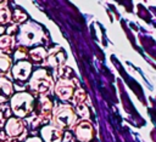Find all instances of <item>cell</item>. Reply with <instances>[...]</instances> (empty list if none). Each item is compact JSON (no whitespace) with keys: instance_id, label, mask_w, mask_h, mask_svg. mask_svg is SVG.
<instances>
[{"instance_id":"cell-1","label":"cell","mask_w":156,"mask_h":142,"mask_svg":"<svg viewBox=\"0 0 156 142\" xmlns=\"http://www.w3.org/2000/svg\"><path fill=\"white\" fill-rule=\"evenodd\" d=\"M76 121V114L69 106H61L54 112L52 124L57 129L69 127Z\"/></svg>"},{"instance_id":"cell-2","label":"cell","mask_w":156,"mask_h":142,"mask_svg":"<svg viewBox=\"0 0 156 142\" xmlns=\"http://www.w3.org/2000/svg\"><path fill=\"white\" fill-rule=\"evenodd\" d=\"M12 109L15 112L16 115L18 117H26L33 107V97L29 93L22 92V93H17L13 96L12 102H11Z\"/></svg>"},{"instance_id":"cell-3","label":"cell","mask_w":156,"mask_h":142,"mask_svg":"<svg viewBox=\"0 0 156 142\" xmlns=\"http://www.w3.org/2000/svg\"><path fill=\"white\" fill-rule=\"evenodd\" d=\"M41 38H43L41 29L33 23H27L21 28L20 40L24 45H32V44L39 42Z\"/></svg>"},{"instance_id":"cell-4","label":"cell","mask_w":156,"mask_h":142,"mask_svg":"<svg viewBox=\"0 0 156 142\" xmlns=\"http://www.w3.org/2000/svg\"><path fill=\"white\" fill-rule=\"evenodd\" d=\"M30 86L33 90L40 93H48L52 87V80L44 70H37L30 80Z\"/></svg>"},{"instance_id":"cell-5","label":"cell","mask_w":156,"mask_h":142,"mask_svg":"<svg viewBox=\"0 0 156 142\" xmlns=\"http://www.w3.org/2000/svg\"><path fill=\"white\" fill-rule=\"evenodd\" d=\"M56 93L58 95L60 98L62 100H68L72 95H73V90H74V84L71 80L67 79H62L56 84Z\"/></svg>"},{"instance_id":"cell-6","label":"cell","mask_w":156,"mask_h":142,"mask_svg":"<svg viewBox=\"0 0 156 142\" xmlns=\"http://www.w3.org/2000/svg\"><path fill=\"white\" fill-rule=\"evenodd\" d=\"M76 136L80 142H88L93 137V127L89 123L82 121L76 126Z\"/></svg>"},{"instance_id":"cell-7","label":"cell","mask_w":156,"mask_h":142,"mask_svg":"<svg viewBox=\"0 0 156 142\" xmlns=\"http://www.w3.org/2000/svg\"><path fill=\"white\" fill-rule=\"evenodd\" d=\"M41 135L46 142H60L62 132L60 129H57L52 125V126H45L41 130Z\"/></svg>"},{"instance_id":"cell-8","label":"cell","mask_w":156,"mask_h":142,"mask_svg":"<svg viewBox=\"0 0 156 142\" xmlns=\"http://www.w3.org/2000/svg\"><path fill=\"white\" fill-rule=\"evenodd\" d=\"M6 132L12 137L20 136L23 132V123L20 119H9L6 123Z\"/></svg>"},{"instance_id":"cell-9","label":"cell","mask_w":156,"mask_h":142,"mask_svg":"<svg viewBox=\"0 0 156 142\" xmlns=\"http://www.w3.org/2000/svg\"><path fill=\"white\" fill-rule=\"evenodd\" d=\"M30 73V63L22 61L13 67V76L20 80H24Z\"/></svg>"},{"instance_id":"cell-10","label":"cell","mask_w":156,"mask_h":142,"mask_svg":"<svg viewBox=\"0 0 156 142\" xmlns=\"http://www.w3.org/2000/svg\"><path fill=\"white\" fill-rule=\"evenodd\" d=\"M65 59H66L65 53L60 49L52 50L50 52V55H49V58H48L49 64L52 66V67H62L63 63H65Z\"/></svg>"},{"instance_id":"cell-11","label":"cell","mask_w":156,"mask_h":142,"mask_svg":"<svg viewBox=\"0 0 156 142\" xmlns=\"http://www.w3.org/2000/svg\"><path fill=\"white\" fill-rule=\"evenodd\" d=\"M12 95V84L5 79H0V102H5Z\"/></svg>"},{"instance_id":"cell-12","label":"cell","mask_w":156,"mask_h":142,"mask_svg":"<svg viewBox=\"0 0 156 142\" xmlns=\"http://www.w3.org/2000/svg\"><path fill=\"white\" fill-rule=\"evenodd\" d=\"M50 112H51V102L48 98L43 97L40 100V115H41V118L48 119Z\"/></svg>"},{"instance_id":"cell-13","label":"cell","mask_w":156,"mask_h":142,"mask_svg":"<svg viewBox=\"0 0 156 142\" xmlns=\"http://www.w3.org/2000/svg\"><path fill=\"white\" fill-rule=\"evenodd\" d=\"M15 42L11 36H1L0 38V50L4 52H11Z\"/></svg>"},{"instance_id":"cell-14","label":"cell","mask_w":156,"mask_h":142,"mask_svg":"<svg viewBox=\"0 0 156 142\" xmlns=\"http://www.w3.org/2000/svg\"><path fill=\"white\" fill-rule=\"evenodd\" d=\"M30 56H32V58H33L34 61L40 62L41 59H44V58H45V50H44V49H41V47H38V49H35V50L30 51Z\"/></svg>"},{"instance_id":"cell-15","label":"cell","mask_w":156,"mask_h":142,"mask_svg":"<svg viewBox=\"0 0 156 142\" xmlns=\"http://www.w3.org/2000/svg\"><path fill=\"white\" fill-rule=\"evenodd\" d=\"M10 58L6 56H0V74H4L7 72V69L10 68Z\"/></svg>"},{"instance_id":"cell-16","label":"cell","mask_w":156,"mask_h":142,"mask_svg":"<svg viewBox=\"0 0 156 142\" xmlns=\"http://www.w3.org/2000/svg\"><path fill=\"white\" fill-rule=\"evenodd\" d=\"M10 18H11V15L7 7H5L4 5L0 6V23H6L10 21Z\"/></svg>"},{"instance_id":"cell-17","label":"cell","mask_w":156,"mask_h":142,"mask_svg":"<svg viewBox=\"0 0 156 142\" xmlns=\"http://www.w3.org/2000/svg\"><path fill=\"white\" fill-rule=\"evenodd\" d=\"M85 97V93L83 90H77L74 93H73V101L77 103V104H82L83 103V98Z\"/></svg>"},{"instance_id":"cell-18","label":"cell","mask_w":156,"mask_h":142,"mask_svg":"<svg viewBox=\"0 0 156 142\" xmlns=\"http://www.w3.org/2000/svg\"><path fill=\"white\" fill-rule=\"evenodd\" d=\"M77 110H78V113L84 118V119H87L88 117H89V112H88V109H87V107L82 103V104H78V107H77Z\"/></svg>"},{"instance_id":"cell-19","label":"cell","mask_w":156,"mask_h":142,"mask_svg":"<svg viewBox=\"0 0 156 142\" xmlns=\"http://www.w3.org/2000/svg\"><path fill=\"white\" fill-rule=\"evenodd\" d=\"M24 19H26V15L23 12H21V11H16L15 12V15H13V21L15 22H22Z\"/></svg>"},{"instance_id":"cell-20","label":"cell","mask_w":156,"mask_h":142,"mask_svg":"<svg viewBox=\"0 0 156 142\" xmlns=\"http://www.w3.org/2000/svg\"><path fill=\"white\" fill-rule=\"evenodd\" d=\"M6 107L0 106V124L4 123V115H9V110H6Z\"/></svg>"},{"instance_id":"cell-21","label":"cell","mask_w":156,"mask_h":142,"mask_svg":"<svg viewBox=\"0 0 156 142\" xmlns=\"http://www.w3.org/2000/svg\"><path fill=\"white\" fill-rule=\"evenodd\" d=\"M26 142H41L40 138H37V137H32V138H28Z\"/></svg>"}]
</instances>
